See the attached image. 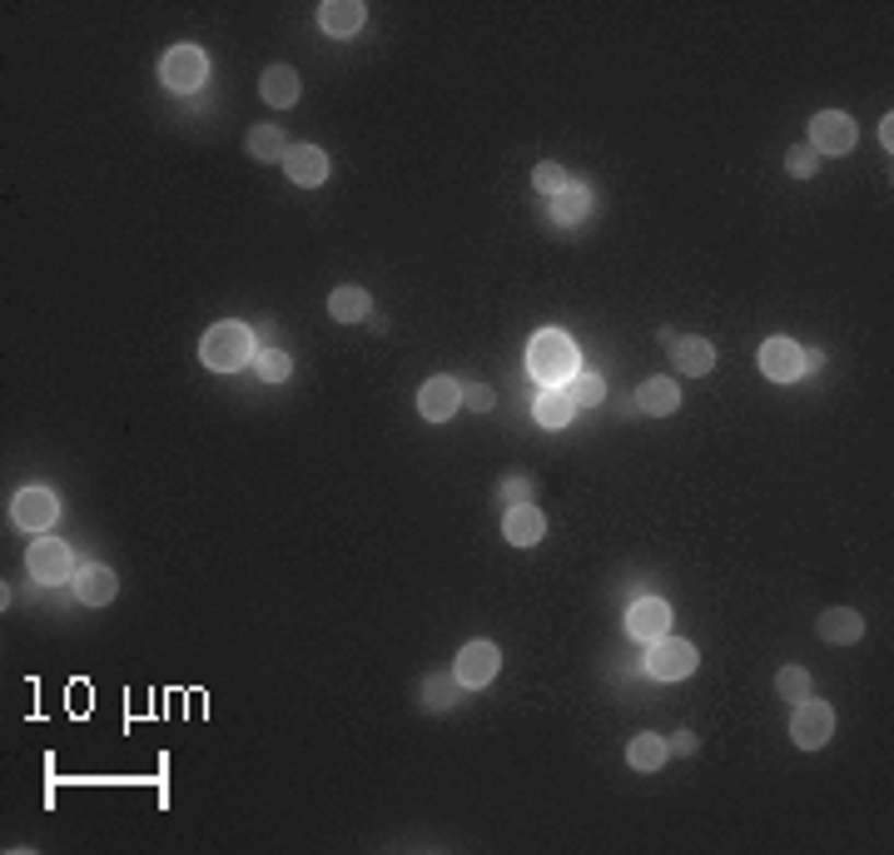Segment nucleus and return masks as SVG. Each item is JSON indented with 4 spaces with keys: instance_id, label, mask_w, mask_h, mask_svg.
I'll use <instances>...</instances> for the list:
<instances>
[{
    "instance_id": "f257e3e1",
    "label": "nucleus",
    "mask_w": 894,
    "mask_h": 855,
    "mask_svg": "<svg viewBox=\"0 0 894 855\" xmlns=\"http://www.w3.org/2000/svg\"><path fill=\"white\" fill-rule=\"evenodd\" d=\"M527 373L542 383V389H567V383L582 373V354H577V344H571L561 328H542V334L527 344Z\"/></svg>"
},
{
    "instance_id": "f03ea898",
    "label": "nucleus",
    "mask_w": 894,
    "mask_h": 855,
    "mask_svg": "<svg viewBox=\"0 0 894 855\" xmlns=\"http://www.w3.org/2000/svg\"><path fill=\"white\" fill-rule=\"evenodd\" d=\"M199 358H205L214 373H239L248 358H259V338H254L248 324L224 319V324H214L205 338H199Z\"/></svg>"
},
{
    "instance_id": "7ed1b4c3",
    "label": "nucleus",
    "mask_w": 894,
    "mask_h": 855,
    "mask_svg": "<svg viewBox=\"0 0 894 855\" xmlns=\"http://www.w3.org/2000/svg\"><path fill=\"white\" fill-rule=\"evenodd\" d=\"M696 647L690 642H681V637H657V642H647V677H657V682H681V677H690L696 671Z\"/></svg>"
},
{
    "instance_id": "20e7f679",
    "label": "nucleus",
    "mask_w": 894,
    "mask_h": 855,
    "mask_svg": "<svg viewBox=\"0 0 894 855\" xmlns=\"http://www.w3.org/2000/svg\"><path fill=\"white\" fill-rule=\"evenodd\" d=\"M160 80L170 90H199L209 80V55L199 50V45H174V50L160 55Z\"/></svg>"
},
{
    "instance_id": "39448f33",
    "label": "nucleus",
    "mask_w": 894,
    "mask_h": 855,
    "mask_svg": "<svg viewBox=\"0 0 894 855\" xmlns=\"http://www.w3.org/2000/svg\"><path fill=\"white\" fill-rule=\"evenodd\" d=\"M855 140H860V130H855V119L845 109H820L810 119V150L815 154H850Z\"/></svg>"
},
{
    "instance_id": "423d86ee",
    "label": "nucleus",
    "mask_w": 894,
    "mask_h": 855,
    "mask_svg": "<svg viewBox=\"0 0 894 855\" xmlns=\"http://www.w3.org/2000/svg\"><path fill=\"white\" fill-rule=\"evenodd\" d=\"M25 567H31V577L35 582H45V587L76 577V557H70V547L60 538H35L31 553H25Z\"/></svg>"
},
{
    "instance_id": "0eeeda50",
    "label": "nucleus",
    "mask_w": 894,
    "mask_h": 855,
    "mask_svg": "<svg viewBox=\"0 0 894 855\" xmlns=\"http://www.w3.org/2000/svg\"><path fill=\"white\" fill-rule=\"evenodd\" d=\"M755 363H761V373L770 383H796L805 369V348L796 344V338H765L761 354H755Z\"/></svg>"
},
{
    "instance_id": "6e6552de",
    "label": "nucleus",
    "mask_w": 894,
    "mask_h": 855,
    "mask_svg": "<svg viewBox=\"0 0 894 855\" xmlns=\"http://www.w3.org/2000/svg\"><path fill=\"white\" fill-rule=\"evenodd\" d=\"M829 731H835V712H829L825 702H815V696L796 702V716H790V737H796V747L820 751L829 741Z\"/></svg>"
},
{
    "instance_id": "1a4fd4ad",
    "label": "nucleus",
    "mask_w": 894,
    "mask_h": 855,
    "mask_svg": "<svg viewBox=\"0 0 894 855\" xmlns=\"http://www.w3.org/2000/svg\"><path fill=\"white\" fill-rule=\"evenodd\" d=\"M502 671V651L492 647V642H467L463 651H457V661H453V677H457V686H487Z\"/></svg>"
},
{
    "instance_id": "9d476101",
    "label": "nucleus",
    "mask_w": 894,
    "mask_h": 855,
    "mask_svg": "<svg viewBox=\"0 0 894 855\" xmlns=\"http://www.w3.org/2000/svg\"><path fill=\"white\" fill-rule=\"evenodd\" d=\"M457 408H463V383L448 379V373H438V379H428L418 389V413L428 423H448Z\"/></svg>"
},
{
    "instance_id": "9b49d317",
    "label": "nucleus",
    "mask_w": 894,
    "mask_h": 855,
    "mask_svg": "<svg viewBox=\"0 0 894 855\" xmlns=\"http://www.w3.org/2000/svg\"><path fill=\"white\" fill-rule=\"evenodd\" d=\"M55 518H60V498H55L50 487H25L21 498H15V522L25 532H50Z\"/></svg>"
},
{
    "instance_id": "f8f14e48",
    "label": "nucleus",
    "mask_w": 894,
    "mask_h": 855,
    "mask_svg": "<svg viewBox=\"0 0 894 855\" xmlns=\"http://www.w3.org/2000/svg\"><path fill=\"white\" fill-rule=\"evenodd\" d=\"M666 627H671V606L661 602V597H641V602H631V612H626V632H631L636 642L666 637Z\"/></svg>"
},
{
    "instance_id": "ddd939ff",
    "label": "nucleus",
    "mask_w": 894,
    "mask_h": 855,
    "mask_svg": "<svg viewBox=\"0 0 894 855\" xmlns=\"http://www.w3.org/2000/svg\"><path fill=\"white\" fill-rule=\"evenodd\" d=\"M283 170H289V180L299 189H313L328 180V154L318 150V145H293V150L283 154Z\"/></svg>"
},
{
    "instance_id": "4468645a",
    "label": "nucleus",
    "mask_w": 894,
    "mask_h": 855,
    "mask_svg": "<svg viewBox=\"0 0 894 855\" xmlns=\"http://www.w3.org/2000/svg\"><path fill=\"white\" fill-rule=\"evenodd\" d=\"M502 532L512 547H537L542 532H547V518H542V508H532V502H512L502 518Z\"/></svg>"
},
{
    "instance_id": "2eb2a0df",
    "label": "nucleus",
    "mask_w": 894,
    "mask_h": 855,
    "mask_svg": "<svg viewBox=\"0 0 894 855\" xmlns=\"http://www.w3.org/2000/svg\"><path fill=\"white\" fill-rule=\"evenodd\" d=\"M815 632L829 642V647H850V642L864 637V617L855 606H829V612H820Z\"/></svg>"
},
{
    "instance_id": "dca6fc26",
    "label": "nucleus",
    "mask_w": 894,
    "mask_h": 855,
    "mask_svg": "<svg viewBox=\"0 0 894 855\" xmlns=\"http://www.w3.org/2000/svg\"><path fill=\"white\" fill-rule=\"evenodd\" d=\"M671 363H676V373H686V379H700V373L716 369V348L696 334L671 338Z\"/></svg>"
},
{
    "instance_id": "f3484780",
    "label": "nucleus",
    "mask_w": 894,
    "mask_h": 855,
    "mask_svg": "<svg viewBox=\"0 0 894 855\" xmlns=\"http://www.w3.org/2000/svg\"><path fill=\"white\" fill-rule=\"evenodd\" d=\"M70 582H76V597L85 606H105V602H115V592H119V577L109 573V567H100V563L95 567H80Z\"/></svg>"
},
{
    "instance_id": "a211bd4d",
    "label": "nucleus",
    "mask_w": 894,
    "mask_h": 855,
    "mask_svg": "<svg viewBox=\"0 0 894 855\" xmlns=\"http://www.w3.org/2000/svg\"><path fill=\"white\" fill-rule=\"evenodd\" d=\"M532 418H537L547 434H561V428H571V418H577V403H571L567 389H547V393H537V403H532Z\"/></svg>"
},
{
    "instance_id": "6ab92c4d",
    "label": "nucleus",
    "mask_w": 894,
    "mask_h": 855,
    "mask_svg": "<svg viewBox=\"0 0 894 855\" xmlns=\"http://www.w3.org/2000/svg\"><path fill=\"white\" fill-rule=\"evenodd\" d=\"M363 5L358 0H324L318 5V25H324L328 35H338V41H348V35H358L363 31Z\"/></svg>"
},
{
    "instance_id": "aec40b11",
    "label": "nucleus",
    "mask_w": 894,
    "mask_h": 855,
    "mask_svg": "<svg viewBox=\"0 0 894 855\" xmlns=\"http://www.w3.org/2000/svg\"><path fill=\"white\" fill-rule=\"evenodd\" d=\"M328 314H334L338 324H363V319L373 314V299H368V289H358V284H344V289L328 293Z\"/></svg>"
},
{
    "instance_id": "412c9836",
    "label": "nucleus",
    "mask_w": 894,
    "mask_h": 855,
    "mask_svg": "<svg viewBox=\"0 0 894 855\" xmlns=\"http://www.w3.org/2000/svg\"><path fill=\"white\" fill-rule=\"evenodd\" d=\"M259 95H264V105H274V109H293V100H299V76H293L289 66H269L259 80Z\"/></svg>"
},
{
    "instance_id": "4be33fe9",
    "label": "nucleus",
    "mask_w": 894,
    "mask_h": 855,
    "mask_svg": "<svg viewBox=\"0 0 894 855\" xmlns=\"http://www.w3.org/2000/svg\"><path fill=\"white\" fill-rule=\"evenodd\" d=\"M636 403H641V413H651V418H666V413H676V408H681L676 379H647V389L636 393Z\"/></svg>"
},
{
    "instance_id": "5701e85b",
    "label": "nucleus",
    "mask_w": 894,
    "mask_h": 855,
    "mask_svg": "<svg viewBox=\"0 0 894 855\" xmlns=\"http://www.w3.org/2000/svg\"><path fill=\"white\" fill-rule=\"evenodd\" d=\"M248 154H254V160H264V164H274V160H283V154H289L293 150V145L289 140H283V130H279V125H254V130H248Z\"/></svg>"
},
{
    "instance_id": "b1692460",
    "label": "nucleus",
    "mask_w": 894,
    "mask_h": 855,
    "mask_svg": "<svg viewBox=\"0 0 894 855\" xmlns=\"http://www.w3.org/2000/svg\"><path fill=\"white\" fill-rule=\"evenodd\" d=\"M587 215H592V195L582 185H567L561 195H552V219L557 224H582Z\"/></svg>"
},
{
    "instance_id": "393cba45",
    "label": "nucleus",
    "mask_w": 894,
    "mask_h": 855,
    "mask_svg": "<svg viewBox=\"0 0 894 855\" xmlns=\"http://www.w3.org/2000/svg\"><path fill=\"white\" fill-rule=\"evenodd\" d=\"M666 756H671V751H666V741H661V737H651V731H641V737H636L631 747H626V761H631L636 771H657Z\"/></svg>"
},
{
    "instance_id": "a878e982",
    "label": "nucleus",
    "mask_w": 894,
    "mask_h": 855,
    "mask_svg": "<svg viewBox=\"0 0 894 855\" xmlns=\"http://www.w3.org/2000/svg\"><path fill=\"white\" fill-rule=\"evenodd\" d=\"M254 369H259V379H264V383H283V379L293 373V358L283 354V348H259Z\"/></svg>"
},
{
    "instance_id": "bb28decb",
    "label": "nucleus",
    "mask_w": 894,
    "mask_h": 855,
    "mask_svg": "<svg viewBox=\"0 0 894 855\" xmlns=\"http://www.w3.org/2000/svg\"><path fill=\"white\" fill-rule=\"evenodd\" d=\"M567 393H571V403H577V408H592V403H602L606 398V383L602 379H596V373H577V379H571L567 383Z\"/></svg>"
},
{
    "instance_id": "cd10ccee",
    "label": "nucleus",
    "mask_w": 894,
    "mask_h": 855,
    "mask_svg": "<svg viewBox=\"0 0 894 855\" xmlns=\"http://www.w3.org/2000/svg\"><path fill=\"white\" fill-rule=\"evenodd\" d=\"M776 692L786 696V702H805V696H810V671L805 667H780Z\"/></svg>"
},
{
    "instance_id": "c85d7f7f",
    "label": "nucleus",
    "mask_w": 894,
    "mask_h": 855,
    "mask_svg": "<svg viewBox=\"0 0 894 855\" xmlns=\"http://www.w3.org/2000/svg\"><path fill=\"white\" fill-rule=\"evenodd\" d=\"M457 682V677H453ZM448 677H428V686H422V702H428V712H453L457 706V692Z\"/></svg>"
},
{
    "instance_id": "c756f323",
    "label": "nucleus",
    "mask_w": 894,
    "mask_h": 855,
    "mask_svg": "<svg viewBox=\"0 0 894 855\" xmlns=\"http://www.w3.org/2000/svg\"><path fill=\"white\" fill-rule=\"evenodd\" d=\"M571 185V180H567V170H561V164H552V160H542L537 164V170H532V189H542V195H561V189H567Z\"/></svg>"
},
{
    "instance_id": "7c9ffc66",
    "label": "nucleus",
    "mask_w": 894,
    "mask_h": 855,
    "mask_svg": "<svg viewBox=\"0 0 894 855\" xmlns=\"http://www.w3.org/2000/svg\"><path fill=\"white\" fill-rule=\"evenodd\" d=\"M786 170L796 174V180H810V174L820 170V154L810 150V145H796V150H786Z\"/></svg>"
},
{
    "instance_id": "2f4dec72",
    "label": "nucleus",
    "mask_w": 894,
    "mask_h": 855,
    "mask_svg": "<svg viewBox=\"0 0 894 855\" xmlns=\"http://www.w3.org/2000/svg\"><path fill=\"white\" fill-rule=\"evenodd\" d=\"M492 403H497V393L487 389V383H473V389H463V408H473V413H492Z\"/></svg>"
},
{
    "instance_id": "473e14b6",
    "label": "nucleus",
    "mask_w": 894,
    "mask_h": 855,
    "mask_svg": "<svg viewBox=\"0 0 894 855\" xmlns=\"http://www.w3.org/2000/svg\"><path fill=\"white\" fill-rule=\"evenodd\" d=\"M502 502H532V477H507Z\"/></svg>"
},
{
    "instance_id": "72a5a7b5",
    "label": "nucleus",
    "mask_w": 894,
    "mask_h": 855,
    "mask_svg": "<svg viewBox=\"0 0 894 855\" xmlns=\"http://www.w3.org/2000/svg\"><path fill=\"white\" fill-rule=\"evenodd\" d=\"M671 756H696V731H676V737L666 741Z\"/></svg>"
},
{
    "instance_id": "f704fd0d",
    "label": "nucleus",
    "mask_w": 894,
    "mask_h": 855,
    "mask_svg": "<svg viewBox=\"0 0 894 855\" xmlns=\"http://www.w3.org/2000/svg\"><path fill=\"white\" fill-rule=\"evenodd\" d=\"M880 145H884V150L894 145V119H890V115H884V125H880Z\"/></svg>"
}]
</instances>
